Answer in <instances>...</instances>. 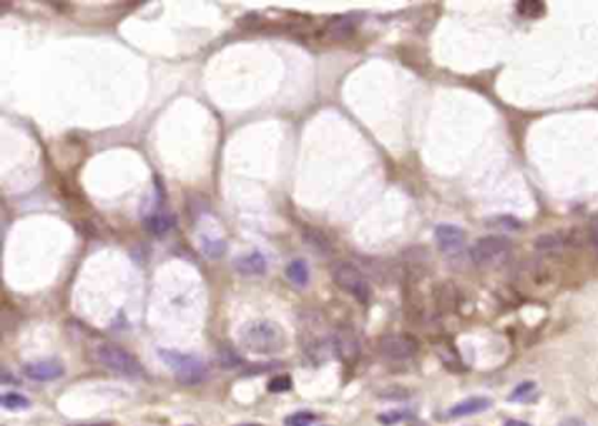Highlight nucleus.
Segmentation results:
<instances>
[{
  "mask_svg": "<svg viewBox=\"0 0 598 426\" xmlns=\"http://www.w3.org/2000/svg\"><path fill=\"white\" fill-rule=\"evenodd\" d=\"M239 339L248 351L256 354H276L286 346L285 330L268 319H256L241 328Z\"/></svg>",
  "mask_w": 598,
  "mask_h": 426,
  "instance_id": "1",
  "label": "nucleus"
},
{
  "mask_svg": "<svg viewBox=\"0 0 598 426\" xmlns=\"http://www.w3.org/2000/svg\"><path fill=\"white\" fill-rule=\"evenodd\" d=\"M95 358L98 363L118 376L128 377V379L144 377V368L137 361V358L118 344H111V342L98 344L95 349Z\"/></svg>",
  "mask_w": 598,
  "mask_h": 426,
  "instance_id": "2",
  "label": "nucleus"
},
{
  "mask_svg": "<svg viewBox=\"0 0 598 426\" xmlns=\"http://www.w3.org/2000/svg\"><path fill=\"white\" fill-rule=\"evenodd\" d=\"M158 354H160L162 361L174 372V376L177 377L181 384L192 386V384H199L206 379L207 368L200 358L193 356V354L176 351V349H160Z\"/></svg>",
  "mask_w": 598,
  "mask_h": 426,
  "instance_id": "3",
  "label": "nucleus"
},
{
  "mask_svg": "<svg viewBox=\"0 0 598 426\" xmlns=\"http://www.w3.org/2000/svg\"><path fill=\"white\" fill-rule=\"evenodd\" d=\"M330 274L335 284L346 293H350L353 299L362 302V304H367L370 300L372 289H370L369 281L357 265L350 262H335L332 265Z\"/></svg>",
  "mask_w": 598,
  "mask_h": 426,
  "instance_id": "4",
  "label": "nucleus"
},
{
  "mask_svg": "<svg viewBox=\"0 0 598 426\" xmlns=\"http://www.w3.org/2000/svg\"><path fill=\"white\" fill-rule=\"evenodd\" d=\"M510 256V244L503 237L488 235L481 237L471 247L472 262L483 269L503 265Z\"/></svg>",
  "mask_w": 598,
  "mask_h": 426,
  "instance_id": "5",
  "label": "nucleus"
},
{
  "mask_svg": "<svg viewBox=\"0 0 598 426\" xmlns=\"http://www.w3.org/2000/svg\"><path fill=\"white\" fill-rule=\"evenodd\" d=\"M379 349L388 360L404 361L414 356L418 351V342L407 334H389L381 339Z\"/></svg>",
  "mask_w": 598,
  "mask_h": 426,
  "instance_id": "6",
  "label": "nucleus"
},
{
  "mask_svg": "<svg viewBox=\"0 0 598 426\" xmlns=\"http://www.w3.org/2000/svg\"><path fill=\"white\" fill-rule=\"evenodd\" d=\"M435 243L444 255H458L465 246V232L460 226L444 223L435 228Z\"/></svg>",
  "mask_w": 598,
  "mask_h": 426,
  "instance_id": "7",
  "label": "nucleus"
},
{
  "mask_svg": "<svg viewBox=\"0 0 598 426\" xmlns=\"http://www.w3.org/2000/svg\"><path fill=\"white\" fill-rule=\"evenodd\" d=\"M63 365L56 360H41L26 363L23 367V374L28 379L36 380V383H49V380H56L63 376Z\"/></svg>",
  "mask_w": 598,
  "mask_h": 426,
  "instance_id": "8",
  "label": "nucleus"
},
{
  "mask_svg": "<svg viewBox=\"0 0 598 426\" xmlns=\"http://www.w3.org/2000/svg\"><path fill=\"white\" fill-rule=\"evenodd\" d=\"M267 258L262 251H251L248 255L239 256L234 260V269L241 274V276H263L267 272Z\"/></svg>",
  "mask_w": 598,
  "mask_h": 426,
  "instance_id": "9",
  "label": "nucleus"
},
{
  "mask_svg": "<svg viewBox=\"0 0 598 426\" xmlns=\"http://www.w3.org/2000/svg\"><path fill=\"white\" fill-rule=\"evenodd\" d=\"M357 30V21L351 16H334L323 26L325 37L330 41H346L353 37Z\"/></svg>",
  "mask_w": 598,
  "mask_h": 426,
  "instance_id": "10",
  "label": "nucleus"
},
{
  "mask_svg": "<svg viewBox=\"0 0 598 426\" xmlns=\"http://www.w3.org/2000/svg\"><path fill=\"white\" fill-rule=\"evenodd\" d=\"M491 400L486 397H471L467 400L456 403L455 407L449 409V416L451 417H465L472 416V414H479L483 410L490 409Z\"/></svg>",
  "mask_w": 598,
  "mask_h": 426,
  "instance_id": "11",
  "label": "nucleus"
},
{
  "mask_svg": "<svg viewBox=\"0 0 598 426\" xmlns=\"http://www.w3.org/2000/svg\"><path fill=\"white\" fill-rule=\"evenodd\" d=\"M285 274H286L288 281H290L293 286H297V288H305V286H308L309 267H308V263H305V260L298 258L288 263Z\"/></svg>",
  "mask_w": 598,
  "mask_h": 426,
  "instance_id": "12",
  "label": "nucleus"
},
{
  "mask_svg": "<svg viewBox=\"0 0 598 426\" xmlns=\"http://www.w3.org/2000/svg\"><path fill=\"white\" fill-rule=\"evenodd\" d=\"M144 226H146L150 233L162 237L176 226V218L169 216V214H151V216L144 220Z\"/></svg>",
  "mask_w": 598,
  "mask_h": 426,
  "instance_id": "13",
  "label": "nucleus"
},
{
  "mask_svg": "<svg viewBox=\"0 0 598 426\" xmlns=\"http://www.w3.org/2000/svg\"><path fill=\"white\" fill-rule=\"evenodd\" d=\"M516 9L527 20H539L546 14V4L539 2V0H521L516 4Z\"/></svg>",
  "mask_w": 598,
  "mask_h": 426,
  "instance_id": "14",
  "label": "nucleus"
},
{
  "mask_svg": "<svg viewBox=\"0 0 598 426\" xmlns=\"http://www.w3.org/2000/svg\"><path fill=\"white\" fill-rule=\"evenodd\" d=\"M563 247V237L560 233H546L535 239V250L542 252L560 251Z\"/></svg>",
  "mask_w": 598,
  "mask_h": 426,
  "instance_id": "15",
  "label": "nucleus"
},
{
  "mask_svg": "<svg viewBox=\"0 0 598 426\" xmlns=\"http://www.w3.org/2000/svg\"><path fill=\"white\" fill-rule=\"evenodd\" d=\"M0 403L6 410H25L30 407V400L25 395L16 393V391H7L0 398Z\"/></svg>",
  "mask_w": 598,
  "mask_h": 426,
  "instance_id": "16",
  "label": "nucleus"
},
{
  "mask_svg": "<svg viewBox=\"0 0 598 426\" xmlns=\"http://www.w3.org/2000/svg\"><path fill=\"white\" fill-rule=\"evenodd\" d=\"M304 237H305V240H308V243L311 244L313 247H316V250L320 252H325V255H328V252L332 251L330 240L325 237V233L321 232V230H314V228L305 230Z\"/></svg>",
  "mask_w": 598,
  "mask_h": 426,
  "instance_id": "17",
  "label": "nucleus"
},
{
  "mask_svg": "<svg viewBox=\"0 0 598 426\" xmlns=\"http://www.w3.org/2000/svg\"><path fill=\"white\" fill-rule=\"evenodd\" d=\"M202 251H204V255L207 256V258L218 260V258H221L223 255H225L226 244H225V240H221V239H207V237H204V239H202Z\"/></svg>",
  "mask_w": 598,
  "mask_h": 426,
  "instance_id": "18",
  "label": "nucleus"
},
{
  "mask_svg": "<svg viewBox=\"0 0 598 426\" xmlns=\"http://www.w3.org/2000/svg\"><path fill=\"white\" fill-rule=\"evenodd\" d=\"M537 386L532 380H527V383H521L520 386H516V390L510 393L509 400L510 402H528L535 397Z\"/></svg>",
  "mask_w": 598,
  "mask_h": 426,
  "instance_id": "19",
  "label": "nucleus"
},
{
  "mask_svg": "<svg viewBox=\"0 0 598 426\" xmlns=\"http://www.w3.org/2000/svg\"><path fill=\"white\" fill-rule=\"evenodd\" d=\"M313 421H316V416L313 412L300 410V412H295L286 417V426H309Z\"/></svg>",
  "mask_w": 598,
  "mask_h": 426,
  "instance_id": "20",
  "label": "nucleus"
},
{
  "mask_svg": "<svg viewBox=\"0 0 598 426\" xmlns=\"http://www.w3.org/2000/svg\"><path fill=\"white\" fill-rule=\"evenodd\" d=\"M267 388L271 393H283V391H288L291 388V379L288 376L274 377V379L268 383Z\"/></svg>",
  "mask_w": 598,
  "mask_h": 426,
  "instance_id": "21",
  "label": "nucleus"
},
{
  "mask_svg": "<svg viewBox=\"0 0 598 426\" xmlns=\"http://www.w3.org/2000/svg\"><path fill=\"white\" fill-rule=\"evenodd\" d=\"M407 414L404 412H388V414H383V416H379V421H383L384 425H395V423H400V421L406 417Z\"/></svg>",
  "mask_w": 598,
  "mask_h": 426,
  "instance_id": "22",
  "label": "nucleus"
},
{
  "mask_svg": "<svg viewBox=\"0 0 598 426\" xmlns=\"http://www.w3.org/2000/svg\"><path fill=\"white\" fill-rule=\"evenodd\" d=\"M592 235H593V239H595V243L598 244V216H595V220H593V223H592Z\"/></svg>",
  "mask_w": 598,
  "mask_h": 426,
  "instance_id": "23",
  "label": "nucleus"
},
{
  "mask_svg": "<svg viewBox=\"0 0 598 426\" xmlns=\"http://www.w3.org/2000/svg\"><path fill=\"white\" fill-rule=\"evenodd\" d=\"M505 426H530V425L525 423V421H520V420H510V421H507Z\"/></svg>",
  "mask_w": 598,
  "mask_h": 426,
  "instance_id": "24",
  "label": "nucleus"
},
{
  "mask_svg": "<svg viewBox=\"0 0 598 426\" xmlns=\"http://www.w3.org/2000/svg\"><path fill=\"white\" fill-rule=\"evenodd\" d=\"M565 426H584V425L579 423V421H567Z\"/></svg>",
  "mask_w": 598,
  "mask_h": 426,
  "instance_id": "25",
  "label": "nucleus"
},
{
  "mask_svg": "<svg viewBox=\"0 0 598 426\" xmlns=\"http://www.w3.org/2000/svg\"><path fill=\"white\" fill-rule=\"evenodd\" d=\"M239 426H260V425H251V423H246V425H239Z\"/></svg>",
  "mask_w": 598,
  "mask_h": 426,
  "instance_id": "26",
  "label": "nucleus"
}]
</instances>
